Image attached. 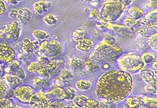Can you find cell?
<instances>
[{"label":"cell","mask_w":157,"mask_h":108,"mask_svg":"<svg viewBox=\"0 0 157 108\" xmlns=\"http://www.w3.org/2000/svg\"><path fill=\"white\" fill-rule=\"evenodd\" d=\"M133 87V77L122 70H110L98 79L96 95L110 103L124 101L131 94Z\"/></svg>","instance_id":"6da1fadb"},{"label":"cell","mask_w":157,"mask_h":108,"mask_svg":"<svg viewBox=\"0 0 157 108\" xmlns=\"http://www.w3.org/2000/svg\"><path fill=\"white\" fill-rule=\"evenodd\" d=\"M124 52V49L117 43L112 36H106L96 46L89 59L100 65L103 62L113 63Z\"/></svg>","instance_id":"7a4b0ae2"},{"label":"cell","mask_w":157,"mask_h":108,"mask_svg":"<svg viewBox=\"0 0 157 108\" xmlns=\"http://www.w3.org/2000/svg\"><path fill=\"white\" fill-rule=\"evenodd\" d=\"M117 61L120 70L131 75L139 73L145 67L140 55L134 52L122 54L117 59Z\"/></svg>","instance_id":"3957f363"},{"label":"cell","mask_w":157,"mask_h":108,"mask_svg":"<svg viewBox=\"0 0 157 108\" xmlns=\"http://www.w3.org/2000/svg\"><path fill=\"white\" fill-rule=\"evenodd\" d=\"M126 7L118 0H107L101 5L100 15L103 19L108 22H116L119 20L124 14Z\"/></svg>","instance_id":"277c9868"},{"label":"cell","mask_w":157,"mask_h":108,"mask_svg":"<svg viewBox=\"0 0 157 108\" xmlns=\"http://www.w3.org/2000/svg\"><path fill=\"white\" fill-rule=\"evenodd\" d=\"M64 50L63 44L60 41L46 39L39 45L38 54L48 58H56L59 56Z\"/></svg>","instance_id":"5b68a950"},{"label":"cell","mask_w":157,"mask_h":108,"mask_svg":"<svg viewBox=\"0 0 157 108\" xmlns=\"http://www.w3.org/2000/svg\"><path fill=\"white\" fill-rule=\"evenodd\" d=\"M35 93V89L33 87L20 85L13 90V96L22 103L29 104L30 100Z\"/></svg>","instance_id":"8992f818"},{"label":"cell","mask_w":157,"mask_h":108,"mask_svg":"<svg viewBox=\"0 0 157 108\" xmlns=\"http://www.w3.org/2000/svg\"><path fill=\"white\" fill-rule=\"evenodd\" d=\"M17 52L11 45L7 42L0 43V63L9 64L15 60Z\"/></svg>","instance_id":"52a82bcc"},{"label":"cell","mask_w":157,"mask_h":108,"mask_svg":"<svg viewBox=\"0 0 157 108\" xmlns=\"http://www.w3.org/2000/svg\"><path fill=\"white\" fill-rule=\"evenodd\" d=\"M51 101L50 97L45 93L39 91L32 96L29 104L31 108H47Z\"/></svg>","instance_id":"ba28073f"},{"label":"cell","mask_w":157,"mask_h":108,"mask_svg":"<svg viewBox=\"0 0 157 108\" xmlns=\"http://www.w3.org/2000/svg\"><path fill=\"white\" fill-rule=\"evenodd\" d=\"M28 70L30 73L39 74L41 77L45 78V79H48L51 76V73L48 68V63L43 64L38 60L33 61L30 63V65L28 66Z\"/></svg>","instance_id":"9c48e42d"},{"label":"cell","mask_w":157,"mask_h":108,"mask_svg":"<svg viewBox=\"0 0 157 108\" xmlns=\"http://www.w3.org/2000/svg\"><path fill=\"white\" fill-rule=\"evenodd\" d=\"M139 73H140V76L142 79V80L147 84V85L151 86L156 89L157 76L156 73L153 69L144 67L140 70Z\"/></svg>","instance_id":"30bf717a"},{"label":"cell","mask_w":157,"mask_h":108,"mask_svg":"<svg viewBox=\"0 0 157 108\" xmlns=\"http://www.w3.org/2000/svg\"><path fill=\"white\" fill-rule=\"evenodd\" d=\"M5 71L8 74L16 76L22 80H24L26 78V73L20 66V63L17 60H13V61L9 63L8 66L5 69Z\"/></svg>","instance_id":"8fae6325"},{"label":"cell","mask_w":157,"mask_h":108,"mask_svg":"<svg viewBox=\"0 0 157 108\" xmlns=\"http://www.w3.org/2000/svg\"><path fill=\"white\" fill-rule=\"evenodd\" d=\"M22 33V25L18 21H13L10 24L7 32V38L8 39L16 42L19 39Z\"/></svg>","instance_id":"7c38bea8"},{"label":"cell","mask_w":157,"mask_h":108,"mask_svg":"<svg viewBox=\"0 0 157 108\" xmlns=\"http://www.w3.org/2000/svg\"><path fill=\"white\" fill-rule=\"evenodd\" d=\"M75 43H76L75 47H76V50L83 53L90 52L94 48V45H95V42L94 40L90 38H87V37H84Z\"/></svg>","instance_id":"4fadbf2b"},{"label":"cell","mask_w":157,"mask_h":108,"mask_svg":"<svg viewBox=\"0 0 157 108\" xmlns=\"http://www.w3.org/2000/svg\"><path fill=\"white\" fill-rule=\"evenodd\" d=\"M82 108H117L115 104L110 103L105 100L99 101L94 99H88Z\"/></svg>","instance_id":"5bb4252c"},{"label":"cell","mask_w":157,"mask_h":108,"mask_svg":"<svg viewBox=\"0 0 157 108\" xmlns=\"http://www.w3.org/2000/svg\"><path fill=\"white\" fill-rule=\"evenodd\" d=\"M52 6V4L50 2L46 0H38L33 2V12L38 15H42L46 13Z\"/></svg>","instance_id":"9a60e30c"},{"label":"cell","mask_w":157,"mask_h":108,"mask_svg":"<svg viewBox=\"0 0 157 108\" xmlns=\"http://www.w3.org/2000/svg\"><path fill=\"white\" fill-rule=\"evenodd\" d=\"M124 105L127 108H138L144 104V95L128 96L124 99Z\"/></svg>","instance_id":"2e32d148"},{"label":"cell","mask_w":157,"mask_h":108,"mask_svg":"<svg viewBox=\"0 0 157 108\" xmlns=\"http://www.w3.org/2000/svg\"><path fill=\"white\" fill-rule=\"evenodd\" d=\"M48 95H52V96L55 97V98L59 99V100H67V101H71L69 99L68 94H67V91H66L65 88H62L60 86H56L55 88H53L52 90H51L50 91L45 93Z\"/></svg>","instance_id":"e0dca14e"},{"label":"cell","mask_w":157,"mask_h":108,"mask_svg":"<svg viewBox=\"0 0 157 108\" xmlns=\"http://www.w3.org/2000/svg\"><path fill=\"white\" fill-rule=\"evenodd\" d=\"M12 97H13V90L9 87L4 78H0V99H12Z\"/></svg>","instance_id":"ac0fdd59"},{"label":"cell","mask_w":157,"mask_h":108,"mask_svg":"<svg viewBox=\"0 0 157 108\" xmlns=\"http://www.w3.org/2000/svg\"><path fill=\"white\" fill-rule=\"evenodd\" d=\"M17 18L19 21L23 24H27V23L29 22L32 18V12L31 10L28 8H21L17 10Z\"/></svg>","instance_id":"d6986e66"},{"label":"cell","mask_w":157,"mask_h":108,"mask_svg":"<svg viewBox=\"0 0 157 108\" xmlns=\"http://www.w3.org/2000/svg\"><path fill=\"white\" fill-rule=\"evenodd\" d=\"M144 10L142 8H139L138 6L136 5H132L128 10V16L129 18H131L134 20H140V19H142L144 17Z\"/></svg>","instance_id":"ffe728a7"},{"label":"cell","mask_w":157,"mask_h":108,"mask_svg":"<svg viewBox=\"0 0 157 108\" xmlns=\"http://www.w3.org/2000/svg\"><path fill=\"white\" fill-rule=\"evenodd\" d=\"M4 79L12 90L16 89V88L20 86L23 83V80L16 76L11 75V74H5Z\"/></svg>","instance_id":"44dd1931"},{"label":"cell","mask_w":157,"mask_h":108,"mask_svg":"<svg viewBox=\"0 0 157 108\" xmlns=\"http://www.w3.org/2000/svg\"><path fill=\"white\" fill-rule=\"evenodd\" d=\"M36 42H33L29 38H25L22 41V50L26 54H33L37 49Z\"/></svg>","instance_id":"7402d4cb"},{"label":"cell","mask_w":157,"mask_h":108,"mask_svg":"<svg viewBox=\"0 0 157 108\" xmlns=\"http://www.w3.org/2000/svg\"><path fill=\"white\" fill-rule=\"evenodd\" d=\"M32 36L38 42H43V41L50 39V33L44 31L43 29H34L32 31Z\"/></svg>","instance_id":"603a6c76"},{"label":"cell","mask_w":157,"mask_h":108,"mask_svg":"<svg viewBox=\"0 0 157 108\" xmlns=\"http://www.w3.org/2000/svg\"><path fill=\"white\" fill-rule=\"evenodd\" d=\"M69 67L74 71H80L85 68V61L79 58H73L69 61Z\"/></svg>","instance_id":"cb8c5ba5"},{"label":"cell","mask_w":157,"mask_h":108,"mask_svg":"<svg viewBox=\"0 0 157 108\" xmlns=\"http://www.w3.org/2000/svg\"><path fill=\"white\" fill-rule=\"evenodd\" d=\"M33 88L39 90V91H42L47 88L48 84V81L47 79L43 77H36L32 80Z\"/></svg>","instance_id":"d4e9b609"},{"label":"cell","mask_w":157,"mask_h":108,"mask_svg":"<svg viewBox=\"0 0 157 108\" xmlns=\"http://www.w3.org/2000/svg\"><path fill=\"white\" fill-rule=\"evenodd\" d=\"M59 20V17L53 13H48L43 17V22L48 26L56 25Z\"/></svg>","instance_id":"484cf974"},{"label":"cell","mask_w":157,"mask_h":108,"mask_svg":"<svg viewBox=\"0 0 157 108\" xmlns=\"http://www.w3.org/2000/svg\"><path fill=\"white\" fill-rule=\"evenodd\" d=\"M85 68L87 71L94 73L100 70V65L94 60L88 59L87 61H85Z\"/></svg>","instance_id":"4316f807"},{"label":"cell","mask_w":157,"mask_h":108,"mask_svg":"<svg viewBox=\"0 0 157 108\" xmlns=\"http://www.w3.org/2000/svg\"><path fill=\"white\" fill-rule=\"evenodd\" d=\"M88 97L87 95L84 94H79L76 95L73 99V102L75 104L76 108H82L85 105V103L87 102V101L88 100Z\"/></svg>","instance_id":"83f0119b"},{"label":"cell","mask_w":157,"mask_h":108,"mask_svg":"<svg viewBox=\"0 0 157 108\" xmlns=\"http://www.w3.org/2000/svg\"><path fill=\"white\" fill-rule=\"evenodd\" d=\"M91 82L85 79H80L76 83V88L81 91H87L91 88Z\"/></svg>","instance_id":"f1b7e54d"},{"label":"cell","mask_w":157,"mask_h":108,"mask_svg":"<svg viewBox=\"0 0 157 108\" xmlns=\"http://www.w3.org/2000/svg\"><path fill=\"white\" fill-rule=\"evenodd\" d=\"M141 58H142L144 65L152 64L155 60H156L155 55L151 52H147H147H144L143 54L141 55Z\"/></svg>","instance_id":"f546056e"},{"label":"cell","mask_w":157,"mask_h":108,"mask_svg":"<svg viewBox=\"0 0 157 108\" xmlns=\"http://www.w3.org/2000/svg\"><path fill=\"white\" fill-rule=\"evenodd\" d=\"M74 75L73 72L68 69H63L59 73V79H62V81H68L71 79H74Z\"/></svg>","instance_id":"4dcf8cb0"},{"label":"cell","mask_w":157,"mask_h":108,"mask_svg":"<svg viewBox=\"0 0 157 108\" xmlns=\"http://www.w3.org/2000/svg\"><path fill=\"white\" fill-rule=\"evenodd\" d=\"M147 42L150 47L155 51L157 50V33H153L152 35L147 38Z\"/></svg>","instance_id":"1f68e13d"},{"label":"cell","mask_w":157,"mask_h":108,"mask_svg":"<svg viewBox=\"0 0 157 108\" xmlns=\"http://www.w3.org/2000/svg\"><path fill=\"white\" fill-rule=\"evenodd\" d=\"M66 103L62 100L51 101L47 108H65Z\"/></svg>","instance_id":"d6a6232c"},{"label":"cell","mask_w":157,"mask_h":108,"mask_svg":"<svg viewBox=\"0 0 157 108\" xmlns=\"http://www.w3.org/2000/svg\"><path fill=\"white\" fill-rule=\"evenodd\" d=\"M144 106L149 107L156 108L157 102L156 98H151L148 96H144Z\"/></svg>","instance_id":"836d02e7"},{"label":"cell","mask_w":157,"mask_h":108,"mask_svg":"<svg viewBox=\"0 0 157 108\" xmlns=\"http://www.w3.org/2000/svg\"><path fill=\"white\" fill-rule=\"evenodd\" d=\"M14 104L12 99H0V108H8Z\"/></svg>","instance_id":"e575fe53"},{"label":"cell","mask_w":157,"mask_h":108,"mask_svg":"<svg viewBox=\"0 0 157 108\" xmlns=\"http://www.w3.org/2000/svg\"><path fill=\"white\" fill-rule=\"evenodd\" d=\"M147 22H156V9L151 10L144 17Z\"/></svg>","instance_id":"d590c367"},{"label":"cell","mask_w":157,"mask_h":108,"mask_svg":"<svg viewBox=\"0 0 157 108\" xmlns=\"http://www.w3.org/2000/svg\"><path fill=\"white\" fill-rule=\"evenodd\" d=\"M85 36H86V34H85L83 31H75L73 32L72 38H73V40H74L75 42H76L77 41L84 38V37H85Z\"/></svg>","instance_id":"8d00e7d4"},{"label":"cell","mask_w":157,"mask_h":108,"mask_svg":"<svg viewBox=\"0 0 157 108\" xmlns=\"http://www.w3.org/2000/svg\"><path fill=\"white\" fill-rule=\"evenodd\" d=\"M65 90L67 91V94H68L70 100H73L74 97L76 95V90L74 88H71V87H67V88H65Z\"/></svg>","instance_id":"74e56055"},{"label":"cell","mask_w":157,"mask_h":108,"mask_svg":"<svg viewBox=\"0 0 157 108\" xmlns=\"http://www.w3.org/2000/svg\"><path fill=\"white\" fill-rule=\"evenodd\" d=\"M7 10V6L4 0H0V16L3 15Z\"/></svg>","instance_id":"f35d334b"},{"label":"cell","mask_w":157,"mask_h":108,"mask_svg":"<svg viewBox=\"0 0 157 108\" xmlns=\"http://www.w3.org/2000/svg\"><path fill=\"white\" fill-rule=\"evenodd\" d=\"M144 89H145V92L147 93V94L153 95V93H154L155 95L156 94V88H153V87L147 85L145 87V88H144Z\"/></svg>","instance_id":"ab89813d"},{"label":"cell","mask_w":157,"mask_h":108,"mask_svg":"<svg viewBox=\"0 0 157 108\" xmlns=\"http://www.w3.org/2000/svg\"><path fill=\"white\" fill-rule=\"evenodd\" d=\"M100 70L103 71H108L110 70V63L103 62L100 64Z\"/></svg>","instance_id":"60d3db41"},{"label":"cell","mask_w":157,"mask_h":108,"mask_svg":"<svg viewBox=\"0 0 157 108\" xmlns=\"http://www.w3.org/2000/svg\"><path fill=\"white\" fill-rule=\"evenodd\" d=\"M118 1L122 3L123 5H124L126 8L128 6H131L133 2V0H118Z\"/></svg>","instance_id":"b9f144b4"},{"label":"cell","mask_w":157,"mask_h":108,"mask_svg":"<svg viewBox=\"0 0 157 108\" xmlns=\"http://www.w3.org/2000/svg\"><path fill=\"white\" fill-rule=\"evenodd\" d=\"M17 9H11L9 10L8 12V17L12 19L17 18Z\"/></svg>","instance_id":"7bdbcfd3"},{"label":"cell","mask_w":157,"mask_h":108,"mask_svg":"<svg viewBox=\"0 0 157 108\" xmlns=\"http://www.w3.org/2000/svg\"><path fill=\"white\" fill-rule=\"evenodd\" d=\"M5 2L8 3V4L10 5H17L18 4V2L16 0H4Z\"/></svg>","instance_id":"ee69618b"},{"label":"cell","mask_w":157,"mask_h":108,"mask_svg":"<svg viewBox=\"0 0 157 108\" xmlns=\"http://www.w3.org/2000/svg\"><path fill=\"white\" fill-rule=\"evenodd\" d=\"M152 65H153V68L154 69V71L155 72H157V61L156 60H155L152 63Z\"/></svg>","instance_id":"f6af8a7d"},{"label":"cell","mask_w":157,"mask_h":108,"mask_svg":"<svg viewBox=\"0 0 157 108\" xmlns=\"http://www.w3.org/2000/svg\"><path fill=\"white\" fill-rule=\"evenodd\" d=\"M8 108H23V107H22L21 106H19V105H17V104H13V105L10 106V107H9Z\"/></svg>","instance_id":"bcb514c9"},{"label":"cell","mask_w":157,"mask_h":108,"mask_svg":"<svg viewBox=\"0 0 157 108\" xmlns=\"http://www.w3.org/2000/svg\"><path fill=\"white\" fill-rule=\"evenodd\" d=\"M2 73H3L2 68L1 65H0V77H1V76H2Z\"/></svg>","instance_id":"7dc6e473"},{"label":"cell","mask_w":157,"mask_h":108,"mask_svg":"<svg viewBox=\"0 0 157 108\" xmlns=\"http://www.w3.org/2000/svg\"><path fill=\"white\" fill-rule=\"evenodd\" d=\"M81 1L84 2H94L97 1V0H81Z\"/></svg>","instance_id":"c3c4849f"},{"label":"cell","mask_w":157,"mask_h":108,"mask_svg":"<svg viewBox=\"0 0 157 108\" xmlns=\"http://www.w3.org/2000/svg\"><path fill=\"white\" fill-rule=\"evenodd\" d=\"M138 108H153V107H146V106H141V107H138Z\"/></svg>","instance_id":"681fc988"},{"label":"cell","mask_w":157,"mask_h":108,"mask_svg":"<svg viewBox=\"0 0 157 108\" xmlns=\"http://www.w3.org/2000/svg\"><path fill=\"white\" fill-rule=\"evenodd\" d=\"M16 1H17V2L19 3V2H23V1H24V0H16Z\"/></svg>","instance_id":"f907efd6"},{"label":"cell","mask_w":157,"mask_h":108,"mask_svg":"<svg viewBox=\"0 0 157 108\" xmlns=\"http://www.w3.org/2000/svg\"><path fill=\"white\" fill-rule=\"evenodd\" d=\"M151 2H156V0H150Z\"/></svg>","instance_id":"816d5d0a"},{"label":"cell","mask_w":157,"mask_h":108,"mask_svg":"<svg viewBox=\"0 0 157 108\" xmlns=\"http://www.w3.org/2000/svg\"><path fill=\"white\" fill-rule=\"evenodd\" d=\"M65 108H76V107H66Z\"/></svg>","instance_id":"f5cc1de1"}]
</instances>
